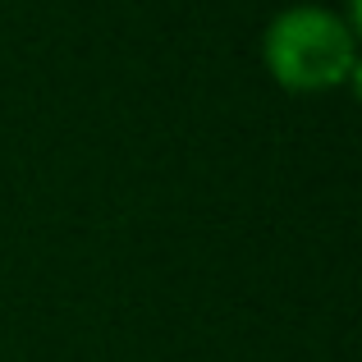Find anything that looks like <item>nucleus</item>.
<instances>
[{"label":"nucleus","mask_w":362,"mask_h":362,"mask_svg":"<svg viewBox=\"0 0 362 362\" xmlns=\"http://www.w3.org/2000/svg\"><path fill=\"white\" fill-rule=\"evenodd\" d=\"M266 69L289 92H321L354 74V28L321 5H293L271 18L262 37Z\"/></svg>","instance_id":"obj_1"}]
</instances>
